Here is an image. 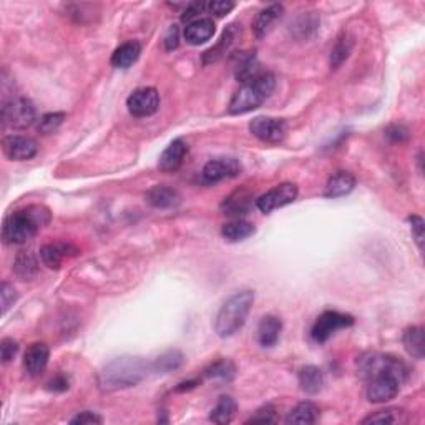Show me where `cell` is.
<instances>
[{
  "mask_svg": "<svg viewBox=\"0 0 425 425\" xmlns=\"http://www.w3.org/2000/svg\"><path fill=\"white\" fill-rule=\"evenodd\" d=\"M150 366L145 359L123 355L108 362L99 374V389L101 392H117L140 384L146 377Z\"/></svg>",
  "mask_w": 425,
  "mask_h": 425,
  "instance_id": "obj_1",
  "label": "cell"
},
{
  "mask_svg": "<svg viewBox=\"0 0 425 425\" xmlns=\"http://www.w3.org/2000/svg\"><path fill=\"white\" fill-rule=\"evenodd\" d=\"M50 223V210L44 205H30L25 210L12 212L2 228L6 244H25L35 236L37 231Z\"/></svg>",
  "mask_w": 425,
  "mask_h": 425,
  "instance_id": "obj_2",
  "label": "cell"
},
{
  "mask_svg": "<svg viewBox=\"0 0 425 425\" xmlns=\"http://www.w3.org/2000/svg\"><path fill=\"white\" fill-rule=\"evenodd\" d=\"M254 304V293L249 289L234 293L216 314L215 331L220 337H231L246 324Z\"/></svg>",
  "mask_w": 425,
  "mask_h": 425,
  "instance_id": "obj_3",
  "label": "cell"
},
{
  "mask_svg": "<svg viewBox=\"0 0 425 425\" xmlns=\"http://www.w3.org/2000/svg\"><path fill=\"white\" fill-rule=\"evenodd\" d=\"M276 89V78L269 72H261L254 80L244 83L229 101L231 115H244L260 108Z\"/></svg>",
  "mask_w": 425,
  "mask_h": 425,
  "instance_id": "obj_4",
  "label": "cell"
},
{
  "mask_svg": "<svg viewBox=\"0 0 425 425\" xmlns=\"http://www.w3.org/2000/svg\"><path fill=\"white\" fill-rule=\"evenodd\" d=\"M37 120L35 106L29 99L15 96L2 105V125L4 128L12 130H25L32 127Z\"/></svg>",
  "mask_w": 425,
  "mask_h": 425,
  "instance_id": "obj_5",
  "label": "cell"
},
{
  "mask_svg": "<svg viewBox=\"0 0 425 425\" xmlns=\"http://www.w3.org/2000/svg\"><path fill=\"white\" fill-rule=\"evenodd\" d=\"M359 374L364 379H371L381 372H394L402 379H407L409 369L400 359L384 354H367L359 359Z\"/></svg>",
  "mask_w": 425,
  "mask_h": 425,
  "instance_id": "obj_6",
  "label": "cell"
},
{
  "mask_svg": "<svg viewBox=\"0 0 425 425\" xmlns=\"http://www.w3.org/2000/svg\"><path fill=\"white\" fill-rule=\"evenodd\" d=\"M354 324V317L350 314H344L339 311H324L316 319L312 329L311 337L314 343L324 344L326 341H329L337 331L345 329Z\"/></svg>",
  "mask_w": 425,
  "mask_h": 425,
  "instance_id": "obj_7",
  "label": "cell"
},
{
  "mask_svg": "<svg viewBox=\"0 0 425 425\" xmlns=\"http://www.w3.org/2000/svg\"><path fill=\"white\" fill-rule=\"evenodd\" d=\"M402 382H404V379L394 372L376 374V376L369 379L367 399L372 404H384V402L395 399V395L400 391Z\"/></svg>",
  "mask_w": 425,
  "mask_h": 425,
  "instance_id": "obj_8",
  "label": "cell"
},
{
  "mask_svg": "<svg viewBox=\"0 0 425 425\" xmlns=\"http://www.w3.org/2000/svg\"><path fill=\"white\" fill-rule=\"evenodd\" d=\"M127 108L137 118H146L158 112L160 94L153 87H143L133 91L127 100Z\"/></svg>",
  "mask_w": 425,
  "mask_h": 425,
  "instance_id": "obj_9",
  "label": "cell"
},
{
  "mask_svg": "<svg viewBox=\"0 0 425 425\" xmlns=\"http://www.w3.org/2000/svg\"><path fill=\"white\" fill-rule=\"evenodd\" d=\"M298 186L294 183H281L278 186H274L266 195L260 196L256 200V206L261 212H272L279 208H284L296 201L298 198Z\"/></svg>",
  "mask_w": 425,
  "mask_h": 425,
  "instance_id": "obj_10",
  "label": "cell"
},
{
  "mask_svg": "<svg viewBox=\"0 0 425 425\" xmlns=\"http://www.w3.org/2000/svg\"><path fill=\"white\" fill-rule=\"evenodd\" d=\"M249 132L265 143H279L286 137V122L281 118L256 117L249 123Z\"/></svg>",
  "mask_w": 425,
  "mask_h": 425,
  "instance_id": "obj_11",
  "label": "cell"
},
{
  "mask_svg": "<svg viewBox=\"0 0 425 425\" xmlns=\"http://www.w3.org/2000/svg\"><path fill=\"white\" fill-rule=\"evenodd\" d=\"M241 173V165L234 158H218L208 161L201 172V179L206 184H215L238 177Z\"/></svg>",
  "mask_w": 425,
  "mask_h": 425,
  "instance_id": "obj_12",
  "label": "cell"
},
{
  "mask_svg": "<svg viewBox=\"0 0 425 425\" xmlns=\"http://www.w3.org/2000/svg\"><path fill=\"white\" fill-rule=\"evenodd\" d=\"M4 153L8 160L13 161H27L32 160L39 153V145L30 137L22 135H8L2 141Z\"/></svg>",
  "mask_w": 425,
  "mask_h": 425,
  "instance_id": "obj_13",
  "label": "cell"
},
{
  "mask_svg": "<svg viewBox=\"0 0 425 425\" xmlns=\"http://www.w3.org/2000/svg\"><path fill=\"white\" fill-rule=\"evenodd\" d=\"M50 349L44 343H34L24 355V369L29 377H39L47 369Z\"/></svg>",
  "mask_w": 425,
  "mask_h": 425,
  "instance_id": "obj_14",
  "label": "cell"
},
{
  "mask_svg": "<svg viewBox=\"0 0 425 425\" xmlns=\"http://www.w3.org/2000/svg\"><path fill=\"white\" fill-rule=\"evenodd\" d=\"M148 205H151L156 210H173L182 203V196L177 189L166 184H156L150 188L146 193Z\"/></svg>",
  "mask_w": 425,
  "mask_h": 425,
  "instance_id": "obj_15",
  "label": "cell"
},
{
  "mask_svg": "<svg viewBox=\"0 0 425 425\" xmlns=\"http://www.w3.org/2000/svg\"><path fill=\"white\" fill-rule=\"evenodd\" d=\"M80 253L75 246L67 243H55V244H45L40 249V260L45 266L50 269H58L62 266V262L65 258L77 256Z\"/></svg>",
  "mask_w": 425,
  "mask_h": 425,
  "instance_id": "obj_16",
  "label": "cell"
},
{
  "mask_svg": "<svg viewBox=\"0 0 425 425\" xmlns=\"http://www.w3.org/2000/svg\"><path fill=\"white\" fill-rule=\"evenodd\" d=\"M281 331H283V322L279 317L267 314L260 321L258 326V343L261 348H274L278 344Z\"/></svg>",
  "mask_w": 425,
  "mask_h": 425,
  "instance_id": "obj_17",
  "label": "cell"
},
{
  "mask_svg": "<svg viewBox=\"0 0 425 425\" xmlns=\"http://www.w3.org/2000/svg\"><path fill=\"white\" fill-rule=\"evenodd\" d=\"M188 153V145L182 138H177L165 148V151L160 156V170L161 172H175L182 166L184 156Z\"/></svg>",
  "mask_w": 425,
  "mask_h": 425,
  "instance_id": "obj_18",
  "label": "cell"
},
{
  "mask_svg": "<svg viewBox=\"0 0 425 425\" xmlns=\"http://www.w3.org/2000/svg\"><path fill=\"white\" fill-rule=\"evenodd\" d=\"M283 13H284V7L281 6V4H271L269 7L262 8L253 22L254 35H256L258 39H262V37L269 34L272 25L279 20Z\"/></svg>",
  "mask_w": 425,
  "mask_h": 425,
  "instance_id": "obj_19",
  "label": "cell"
},
{
  "mask_svg": "<svg viewBox=\"0 0 425 425\" xmlns=\"http://www.w3.org/2000/svg\"><path fill=\"white\" fill-rule=\"evenodd\" d=\"M215 22L211 18H198V20L189 22L184 29V40L189 45H201L215 35Z\"/></svg>",
  "mask_w": 425,
  "mask_h": 425,
  "instance_id": "obj_20",
  "label": "cell"
},
{
  "mask_svg": "<svg viewBox=\"0 0 425 425\" xmlns=\"http://www.w3.org/2000/svg\"><path fill=\"white\" fill-rule=\"evenodd\" d=\"M251 201H253L251 193L246 191V189H238V191H234L231 196L224 198L223 201L224 215L234 216V220H238L239 216L248 215L249 210H251Z\"/></svg>",
  "mask_w": 425,
  "mask_h": 425,
  "instance_id": "obj_21",
  "label": "cell"
},
{
  "mask_svg": "<svg viewBox=\"0 0 425 425\" xmlns=\"http://www.w3.org/2000/svg\"><path fill=\"white\" fill-rule=\"evenodd\" d=\"M141 53V45L140 42L137 40H130L125 42V44L120 45V47L115 50L112 53V65L115 68H130L133 63L140 58Z\"/></svg>",
  "mask_w": 425,
  "mask_h": 425,
  "instance_id": "obj_22",
  "label": "cell"
},
{
  "mask_svg": "<svg viewBox=\"0 0 425 425\" xmlns=\"http://www.w3.org/2000/svg\"><path fill=\"white\" fill-rule=\"evenodd\" d=\"M355 188V178L349 172H337L327 179L324 195L327 198H341L349 195Z\"/></svg>",
  "mask_w": 425,
  "mask_h": 425,
  "instance_id": "obj_23",
  "label": "cell"
},
{
  "mask_svg": "<svg viewBox=\"0 0 425 425\" xmlns=\"http://www.w3.org/2000/svg\"><path fill=\"white\" fill-rule=\"evenodd\" d=\"M298 381L303 392L309 395H316L324 386V374L316 366H306L299 371Z\"/></svg>",
  "mask_w": 425,
  "mask_h": 425,
  "instance_id": "obj_24",
  "label": "cell"
},
{
  "mask_svg": "<svg viewBox=\"0 0 425 425\" xmlns=\"http://www.w3.org/2000/svg\"><path fill=\"white\" fill-rule=\"evenodd\" d=\"M260 62H258L256 55L251 52H241L238 57V63L234 65V75L238 82L248 83L260 75Z\"/></svg>",
  "mask_w": 425,
  "mask_h": 425,
  "instance_id": "obj_25",
  "label": "cell"
},
{
  "mask_svg": "<svg viewBox=\"0 0 425 425\" xmlns=\"http://www.w3.org/2000/svg\"><path fill=\"white\" fill-rule=\"evenodd\" d=\"M254 231H256V228H254L253 223L238 218L223 224L221 234H223V238L228 243H239V241H244V239H248L249 236H253Z\"/></svg>",
  "mask_w": 425,
  "mask_h": 425,
  "instance_id": "obj_26",
  "label": "cell"
},
{
  "mask_svg": "<svg viewBox=\"0 0 425 425\" xmlns=\"http://www.w3.org/2000/svg\"><path fill=\"white\" fill-rule=\"evenodd\" d=\"M321 417V410L314 402H299L286 417V424H316Z\"/></svg>",
  "mask_w": 425,
  "mask_h": 425,
  "instance_id": "obj_27",
  "label": "cell"
},
{
  "mask_svg": "<svg viewBox=\"0 0 425 425\" xmlns=\"http://www.w3.org/2000/svg\"><path fill=\"white\" fill-rule=\"evenodd\" d=\"M402 344H404L405 350L409 355H412L414 359H424L425 354V339H424V329L420 326L407 327L402 336Z\"/></svg>",
  "mask_w": 425,
  "mask_h": 425,
  "instance_id": "obj_28",
  "label": "cell"
},
{
  "mask_svg": "<svg viewBox=\"0 0 425 425\" xmlns=\"http://www.w3.org/2000/svg\"><path fill=\"white\" fill-rule=\"evenodd\" d=\"M239 34H241V27L238 29V25H229L228 29L224 30V34L220 39L218 44H216L215 47L210 49L205 53V63L216 62L220 57H223V55L231 49V45L234 44V40L238 39Z\"/></svg>",
  "mask_w": 425,
  "mask_h": 425,
  "instance_id": "obj_29",
  "label": "cell"
},
{
  "mask_svg": "<svg viewBox=\"0 0 425 425\" xmlns=\"http://www.w3.org/2000/svg\"><path fill=\"white\" fill-rule=\"evenodd\" d=\"M236 400L233 399L231 395H221L218 402H216L215 409L211 410L210 414V420L215 424L224 425L229 424L231 420L234 419V415H236Z\"/></svg>",
  "mask_w": 425,
  "mask_h": 425,
  "instance_id": "obj_30",
  "label": "cell"
},
{
  "mask_svg": "<svg viewBox=\"0 0 425 425\" xmlns=\"http://www.w3.org/2000/svg\"><path fill=\"white\" fill-rule=\"evenodd\" d=\"M13 271H15L18 278L25 281L35 278L37 272H39V262H37V258L30 251H20L17 254L15 262H13Z\"/></svg>",
  "mask_w": 425,
  "mask_h": 425,
  "instance_id": "obj_31",
  "label": "cell"
},
{
  "mask_svg": "<svg viewBox=\"0 0 425 425\" xmlns=\"http://www.w3.org/2000/svg\"><path fill=\"white\" fill-rule=\"evenodd\" d=\"M183 362H184V355L179 353V350L173 349V350H166L165 354H161L160 357L151 364V369H153L155 372L168 374L182 367Z\"/></svg>",
  "mask_w": 425,
  "mask_h": 425,
  "instance_id": "obj_32",
  "label": "cell"
},
{
  "mask_svg": "<svg viewBox=\"0 0 425 425\" xmlns=\"http://www.w3.org/2000/svg\"><path fill=\"white\" fill-rule=\"evenodd\" d=\"M353 47H354V40L350 39L348 34L339 37V40L336 42L334 49L331 50V58H329L331 68H334L336 70V68H339L341 65H343L345 60L349 58L350 52H353Z\"/></svg>",
  "mask_w": 425,
  "mask_h": 425,
  "instance_id": "obj_33",
  "label": "cell"
},
{
  "mask_svg": "<svg viewBox=\"0 0 425 425\" xmlns=\"http://www.w3.org/2000/svg\"><path fill=\"white\" fill-rule=\"evenodd\" d=\"M236 374V367L228 359L218 360V362L211 364L210 367L205 371L206 379H221V381H231Z\"/></svg>",
  "mask_w": 425,
  "mask_h": 425,
  "instance_id": "obj_34",
  "label": "cell"
},
{
  "mask_svg": "<svg viewBox=\"0 0 425 425\" xmlns=\"http://www.w3.org/2000/svg\"><path fill=\"white\" fill-rule=\"evenodd\" d=\"M404 417V410L397 407H389L384 410H377L362 420V424H399Z\"/></svg>",
  "mask_w": 425,
  "mask_h": 425,
  "instance_id": "obj_35",
  "label": "cell"
},
{
  "mask_svg": "<svg viewBox=\"0 0 425 425\" xmlns=\"http://www.w3.org/2000/svg\"><path fill=\"white\" fill-rule=\"evenodd\" d=\"M65 120V113L63 112H53V113H45L44 117L37 120V130L42 135H50V133L57 132L60 125Z\"/></svg>",
  "mask_w": 425,
  "mask_h": 425,
  "instance_id": "obj_36",
  "label": "cell"
},
{
  "mask_svg": "<svg viewBox=\"0 0 425 425\" xmlns=\"http://www.w3.org/2000/svg\"><path fill=\"white\" fill-rule=\"evenodd\" d=\"M291 25H293V30L296 32V34H299L301 37H304V35L307 37L311 32L317 29L319 18L314 15V12H306L296 18L294 24H291Z\"/></svg>",
  "mask_w": 425,
  "mask_h": 425,
  "instance_id": "obj_37",
  "label": "cell"
},
{
  "mask_svg": "<svg viewBox=\"0 0 425 425\" xmlns=\"http://www.w3.org/2000/svg\"><path fill=\"white\" fill-rule=\"evenodd\" d=\"M0 301H2V314H6L17 301V291L12 284L2 283L0 286Z\"/></svg>",
  "mask_w": 425,
  "mask_h": 425,
  "instance_id": "obj_38",
  "label": "cell"
},
{
  "mask_svg": "<svg viewBox=\"0 0 425 425\" xmlns=\"http://www.w3.org/2000/svg\"><path fill=\"white\" fill-rule=\"evenodd\" d=\"M276 422V410L272 405H265V407L258 409L256 414L251 415L246 420V424H271Z\"/></svg>",
  "mask_w": 425,
  "mask_h": 425,
  "instance_id": "obj_39",
  "label": "cell"
},
{
  "mask_svg": "<svg viewBox=\"0 0 425 425\" xmlns=\"http://www.w3.org/2000/svg\"><path fill=\"white\" fill-rule=\"evenodd\" d=\"M208 11V2H193V4H188L186 8H184L183 15H182V20L183 22H193V20H198L200 18V15L203 12Z\"/></svg>",
  "mask_w": 425,
  "mask_h": 425,
  "instance_id": "obj_40",
  "label": "cell"
},
{
  "mask_svg": "<svg viewBox=\"0 0 425 425\" xmlns=\"http://www.w3.org/2000/svg\"><path fill=\"white\" fill-rule=\"evenodd\" d=\"M234 8V2L229 0H212L208 2V12L212 13L215 17H224Z\"/></svg>",
  "mask_w": 425,
  "mask_h": 425,
  "instance_id": "obj_41",
  "label": "cell"
},
{
  "mask_svg": "<svg viewBox=\"0 0 425 425\" xmlns=\"http://www.w3.org/2000/svg\"><path fill=\"white\" fill-rule=\"evenodd\" d=\"M410 229H412V236L417 243V246L422 249L424 248V236H425V226H424V220L420 216H410Z\"/></svg>",
  "mask_w": 425,
  "mask_h": 425,
  "instance_id": "obj_42",
  "label": "cell"
},
{
  "mask_svg": "<svg viewBox=\"0 0 425 425\" xmlns=\"http://www.w3.org/2000/svg\"><path fill=\"white\" fill-rule=\"evenodd\" d=\"M18 353V344L15 341L11 339V337H6L0 344V354H2V362H11V360L15 357Z\"/></svg>",
  "mask_w": 425,
  "mask_h": 425,
  "instance_id": "obj_43",
  "label": "cell"
},
{
  "mask_svg": "<svg viewBox=\"0 0 425 425\" xmlns=\"http://www.w3.org/2000/svg\"><path fill=\"white\" fill-rule=\"evenodd\" d=\"M386 137L394 143H402L409 138V130L404 125H391L386 130Z\"/></svg>",
  "mask_w": 425,
  "mask_h": 425,
  "instance_id": "obj_44",
  "label": "cell"
},
{
  "mask_svg": "<svg viewBox=\"0 0 425 425\" xmlns=\"http://www.w3.org/2000/svg\"><path fill=\"white\" fill-rule=\"evenodd\" d=\"M101 422H103V419H101L99 414L90 412V410H85V412L78 414L77 417H73L70 420V424H73V425H94V424H101Z\"/></svg>",
  "mask_w": 425,
  "mask_h": 425,
  "instance_id": "obj_45",
  "label": "cell"
},
{
  "mask_svg": "<svg viewBox=\"0 0 425 425\" xmlns=\"http://www.w3.org/2000/svg\"><path fill=\"white\" fill-rule=\"evenodd\" d=\"M68 387H70V381H68V377L63 376V374H57V376L52 377L47 382V389L50 392H65L68 391Z\"/></svg>",
  "mask_w": 425,
  "mask_h": 425,
  "instance_id": "obj_46",
  "label": "cell"
},
{
  "mask_svg": "<svg viewBox=\"0 0 425 425\" xmlns=\"http://www.w3.org/2000/svg\"><path fill=\"white\" fill-rule=\"evenodd\" d=\"M179 45V29L178 25H172L165 35V49L175 50Z\"/></svg>",
  "mask_w": 425,
  "mask_h": 425,
  "instance_id": "obj_47",
  "label": "cell"
}]
</instances>
